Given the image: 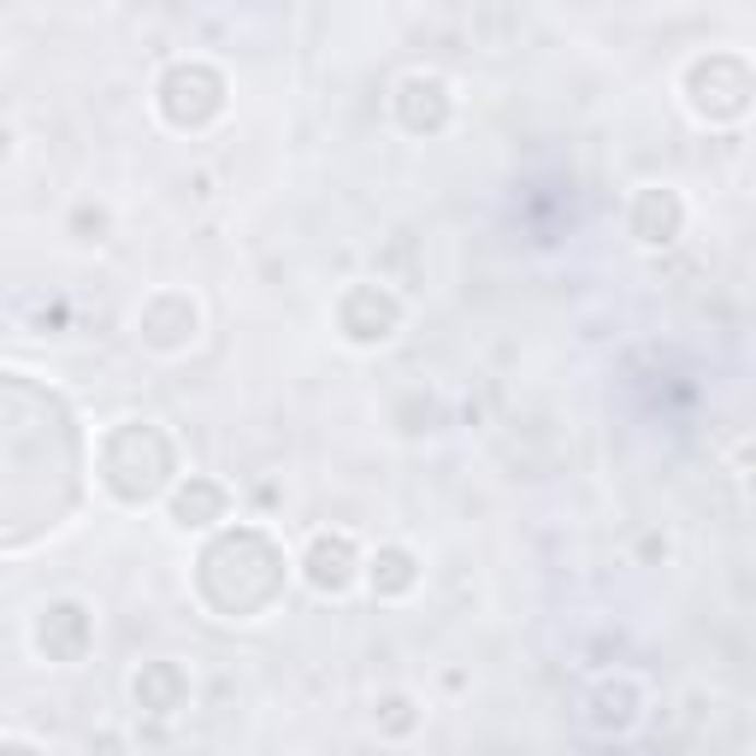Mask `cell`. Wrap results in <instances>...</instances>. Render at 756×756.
<instances>
[{
    "label": "cell",
    "mask_w": 756,
    "mask_h": 756,
    "mask_svg": "<svg viewBox=\"0 0 756 756\" xmlns=\"http://www.w3.org/2000/svg\"><path fill=\"white\" fill-rule=\"evenodd\" d=\"M314 579L319 586H349V544L338 538V544H326V538H319V550H314Z\"/></svg>",
    "instance_id": "cell-1"
}]
</instances>
